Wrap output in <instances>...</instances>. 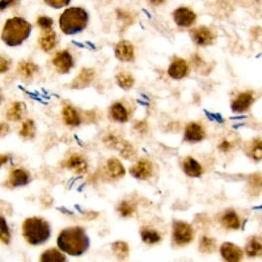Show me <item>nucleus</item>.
Masks as SVG:
<instances>
[{"label":"nucleus","mask_w":262,"mask_h":262,"mask_svg":"<svg viewBox=\"0 0 262 262\" xmlns=\"http://www.w3.org/2000/svg\"><path fill=\"white\" fill-rule=\"evenodd\" d=\"M244 251L233 243H223L220 245V256L226 262H241L244 259Z\"/></svg>","instance_id":"6"},{"label":"nucleus","mask_w":262,"mask_h":262,"mask_svg":"<svg viewBox=\"0 0 262 262\" xmlns=\"http://www.w3.org/2000/svg\"><path fill=\"white\" fill-rule=\"evenodd\" d=\"M248 190L252 196H260L262 192V176L252 175L248 180Z\"/></svg>","instance_id":"32"},{"label":"nucleus","mask_w":262,"mask_h":262,"mask_svg":"<svg viewBox=\"0 0 262 262\" xmlns=\"http://www.w3.org/2000/svg\"><path fill=\"white\" fill-rule=\"evenodd\" d=\"M25 105L22 102H13L11 108L7 112V120L9 121H20L25 113Z\"/></svg>","instance_id":"28"},{"label":"nucleus","mask_w":262,"mask_h":262,"mask_svg":"<svg viewBox=\"0 0 262 262\" xmlns=\"http://www.w3.org/2000/svg\"><path fill=\"white\" fill-rule=\"evenodd\" d=\"M173 20L181 28H189L196 22V12L192 11L188 7H180L173 12Z\"/></svg>","instance_id":"10"},{"label":"nucleus","mask_w":262,"mask_h":262,"mask_svg":"<svg viewBox=\"0 0 262 262\" xmlns=\"http://www.w3.org/2000/svg\"><path fill=\"white\" fill-rule=\"evenodd\" d=\"M32 25L22 17H12L5 21L1 32V40L5 45L15 48L20 46L25 40H28Z\"/></svg>","instance_id":"2"},{"label":"nucleus","mask_w":262,"mask_h":262,"mask_svg":"<svg viewBox=\"0 0 262 262\" xmlns=\"http://www.w3.org/2000/svg\"><path fill=\"white\" fill-rule=\"evenodd\" d=\"M134 129L135 131H138L139 134H146L147 130H148V125H147L146 121H138L134 125Z\"/></svg>","instance_id":"39"},{"label":"nucleus","mask_w":262,"mask_h":262,"mask_svg":"<svg viewBox=\"0 0 262 262\" xmlns=\"http://www.w3.org/2000/svg\"><path fill=\"white\" fill-rule=\"evenodd\" d=\"M110 116L117 122L125 124L129 121V110L122 102H114L113 105L110 106Z\"/></svg>","instance_id":"24"},{"label":"nucleus","mask_w":262,"mask_h":262,"mask_svg":"<svg viewBox=\"0 0 262 262\" xmlns=\"http://www.w3.org/2000/svg\"><path fill=\"white\" fill-rule=\"evenodd\" d=\"M255 102V95L252 92H241L233 98L231 109L233 113H245Z\"/></svg>","instance_id":"8"},{"label":"nucleus","mask_w":262,"mask_h":262,"mask_svg":"<svg viewBox=\"0 0 262 262\" xmlns=\"http://www.w3.org/2000/svg\"><path fill=\"white\" fill-rule=\"evenodd\" d=\"M140 237H142V240L148 245H153L157 244V243H160L161 241V235L157 232L156 229L152 228H144L140 231Z\"/></svg>","instance_id":"29"},{"label":"nucleus","mask_w":262,"mask_h":262,"mask_svg":"<svg viewBox=\"0 0 262 262\" xmlns=\"http://www.w3.org/2000/svg\"><path fill=\"white\" fill-rule=\"evenodd\" d=\"M53 65L58 72L67 73L73 66L72 55L68 50L58 51V53H55L54 58H53Z\"/></svg>","instance_id":"9"},{"label":"nucleus","mask_w":262,"mask_h":262,"mask_svg":"<svg viewBox=\"0 0 262 262\" xmlns=\"http://www.w3.org/2000/svg\"><path fill=\"white\" fill-rule=\"evenodd\" d=\"M40 262H68L67 261V257L63 252H61L57 248H51L45 251L42 255H41Z\"/></svg>","instance_id":"26"},{"label":"nucleus","mask_w":262,"mask_h":262,"mask_svg":"<svg viewBox=\"0 0 262 262\" xmlns=\"http://www.w3.org/2000/svg\"><path fill=\"white\" fill-rule=\"evenodd\" d=\"M38 44L44 51H50L58 44V37L53 29L42 30L40 38H38Z\"/></svg>","instance_id":"17"},{"label":"nucleus","mask_w":262,"mask_h":262,"mask_svg":"<svg viewBox=\"0 0 262 262\" xmlns=\"http://www.w3.org/2000/svg\"><path fill=\"white\" fill-rule=\"evenodd\" d=\"M106 173L109 175L110 179L118 180L121 177H124L126 171H125V167L118 159L112 157V159L106 161Z\"/></svg>","instance_id":"19"},{"label":"nucleus","mask_w":262,"mask_h":262,"mask_svg":"<svg viewBox=\"0 0 262 262\" xmlns=\"http://www.w3.org/2000/svg\"><path fill=\"white\" fill-rule=\"evenodd\" d=\"M0 102H1V93H0Z\"/></svg>","instance_id":"46"},{"label":"nucleus","mask_w":262,"mask_h":262,"mask_svg":"<svg viewBox=\"0 0 262 262\" xmlns=\"http://www.w3.org/2000/svg\"><path fill=\"white\" fill-rule=\"evenodd\" d=\"M112 251H113V255L120 261L128 260L129 255H130V248H129V244L126 241H114L112 244Z\"/></svg>","instance_id":"27"},{"label":"nucleus","mask_w":262,"mask_h":262,"mask_svg":"<svg viewBox=\"0 0 262 262\" xmlns=\"http://www.w3.org/2000/svg\"><path fill=\"white\" fill-rule=\"evenodd\" d=\"M222 226L229 229H239L241 227V219L235 210H227L220 218Z\"/></svg>","instance_id":"20"},{"label":"nucleus","mask_w":262,"mask_h":262,"mask_svg":"<svg viewBox=\"0 0 262 262\" xmlns=\"http://www.w3.org/2000/svg\"><path fill=\"white\" fill-rule=\"evenodd\" d=\"M45 4H46V5H50V7H53V8H61V7H65V5H68L69 0H59V1L46 0Z\"/></svg>","instance_id":"41"},{"label":"nucleus","mask_w":262,"mask_h":262,"mask_svg":"<svg viewBox=\"0 0 262 262\" xmlns=\"http://www.w3.org/2000/svg\"><path fill=\"white\" fill-rule=\"evenodd\" d=\"M182 167H184V172L190 177H199L203 173L202 165L193 157H186L185 160L182 161Z\"/></svg>","instance_id":"21"},{"label":"nucleus","mask_w":262,"mask_h":262,"mask_svg":"<svg viewBox=\"0 0 262 262\" xmlns=\"http://www.w3.org/2000/svg\"><path fill=\"white\" fill-rule=\"evenodd\" d=\"M37 25L40 26L42 30H49L53 26V20L48 17V16H40L38 20H37Z\"/></svg>","instance_id":"38"},{"label":"nucleus","mask_w":262,"mask_h":262,"mask_svg":"<svg viewBox=\"0 0 262 262\" xmlns=\"http://www.w3.org/2000/svg\"><path fill=\"white\" fill-rule=\"evenodd\" d=\"M0 240L3 241L4 244H9V240H11V232L3 216H0Z\"/></svg>","instance_id":"37"},{"label":"nucleus","mask_w":262,"mask_h":262,"mask_svg":"<svg viewBox=\"0 0 262 262\" xmlns=\"http://www.w3.org/2000/svg\"><path fill=\"white\" fill-rule=\"evenodd\" d=\"M189 71V63L186 61H184V59H175L169 66V68H168V75L172 79H175V80H181L185 76H188Z\"/></svg>","instance_id":"14"},{"label":"nucleus","mask_w":262,"mask_h":262,"mask_svg":"<svg viewBox=\"0 0 262 262\" xmlns=\"http://www.w3.org/2000/svg\"><path fill=\"white\" fill-rule=\"evenodd\" d=\"M219 148L222 149V151H224V152H227L229 148H231V143L228 142V140H223L222 143H220V146H219Z\"/></svg>","instance_id":"42"},{"label":"nucleus","mask_w":262,"mask_h":262,"mask_svg":"<svg viewBox=\"0 0 262 262\" xmlns=\"http://www.w3.org/2000/svg\"><path fill=\"white\" fill-rule=\"evenodd\" d=\"M8 130V126L5 124H0V135L5 134Z\"/></svg>","instance_id":"45"},{"label":"nucleus","mask_w":262,"mask_h":262,"mask_svg":"<svg viewBox=\"0 0 262 262\" xmlns=\"http://www.w3.org/2000/svg\"><path fill=\"white\" fill-rule=\"evenodd\" d=\"M63 165H65L67 169H71V171L75 172L76 175H84V173H87L88 169L87 160H85L81 155H71V156L65 161Z\"/></svg>","instance_id":"16"},{"label":"nucleus","mask_w":262,"mask_h":262,"mask_svg":"<svg viewBox=\"0 0 262 262\" xmlns=\"http://www.w3.org/2000/svg\"><path fill=\"white\" fill-rule=\"evenodd\" d=\"M153 165L148 159H139L136 163L130 168V173L135 179L147 180L152 176Z\"/></svg>","instance_id":"11"},{"label":"nucleus","mask_w":262,"mask_h":262,"mask_svg":"<svg viewBox=\"0 0 262 262\" xmlns=\"http://www.w3.org/2000/svg\"><path fill=\"white\" fill-rule=\"evenodd\" d=\"M244 253L249 259L262 257V236H252L245 245Z\"/></svg>","instance_id":"18"},{"label":"nucleus","mask_w":262,"mask_h":262,"mask_svg":"<svg viewBox=\"0 0 262 262\" xmlns=\"http://www.w3.org/2000/svg\"><path fill=\"white\" fill-rule=\"evenodd\" d=\"M11 67V61L5 57H0V73L7 72Z\"/></svg>","instance_id":"40"},{"label":"nucleus","mask_w":262,"mask_h":262,"mask_svg":"<svg viewBox=\"0 0 262 262\" xmlns=\"http://www.w3.org/2000/svg\"><path fill=\"white\" fill-rule=\"evenodd\" d=\"M114 54L121 62H131L135 57L134 45L131 44L130 41H120L114 48Z\"/></svg>","instance_id":"13"},{"label":"nucleus","mask_w":262,"mask_h":262,"mask_svg":"<svg viewBox=\"0 0 262 262\" xmlns=\"http://www.w3.org/2000/svg\"><path fill=\"white\" fill-rule=\"evenodd\" d=\"M172 239L173 243L179 247L182 245L190 244L194 239V229L190 226L189 223L186 222H175L173 224V232H172Z\"/></svg>","instance_id":"5"},{"label":"nucleus","mask_w":262,"mask_h":262,"mask_svg":"<svg viewBox=\"0 0 262 262\" xmlns=\"http://www.w3.org/2000/svg\"><path fill=\"white\" fill-rule=\"evenodd\" d=\"M17 71L22 77L28 79V77H32L33 75L38 71V66L34 65L33 62H26V61H22V62L18 63Z\"/></svg>","instance_id":"31"},{"label":"nucleus","mask_w":262,"mask_h":262,"mask_svg":"<svg viewBox=\"0 0 262 262\" xmlns=\"http://www.w3.org/2000/svg\"><path fill=\"white\" fill-rule=\"evenodd\" d=\"M9 160V155H0V165L8 163Z\"/></svg>","instance_id":"44"},{"label":"nucleus","mask_w":262,"mask_h":262,"mask_svg":"<svg viewBox=\"0 0 262 262\" xmlns=\"http://www.w3.org/2000/svg\"><path fill=\"white\" fill-rule=\"evenodd\" d=\"M249 159H252L253 161H261L262 160V139L256 138L253 140L249 142V144L247 146L245 149Z\"/></svg>","instance_id":"23"},{"label":"nucleus","mask_w":262,"mask_h":262,"mask_svg":"<svg viewBox=\"0 0 262 262\" xmlns=\"http://www.w3.org/2000/svg\"><path fill=\"white\" fill-rule=\"evenodd\" d=\"M215 249H216V241L212 239V237L203 236L199 241V251L204 255H210V253H214Z\"/></svg>","instance_id":"34"},{"label":"nucleus","mask_w":262,"mask_h":262,"mask_svg":"<svg viewBox=\"0 0 262 262\" xmlns=\"http://www.w3.org/2000/svg\"><path fill=\"white\" fill-rule=\"evenodd\" d=\"M206 136V131L200 126L199 124L196 122H190L185 128V134H184V139L189 143H198L200 140H203Z\"/></svg>","instance_id":"15"},{"label":"nucleus","mask_w":262,"mask_h":262,"mask_svg":"<svg viewBox=\"0 0 262 262\" xmlns=\"http://www.w3.org/2000/svg\"><path fill=\"white\" fill-rule=\"evenodd\" d=\"M116 81H117V84L122 88V89H125V91H129L130 88L134 87V84H135L134 76H132L131 73L125 72V71L124 72L117 73Z\"/></svg>","instance_id":"30"},{"label":"nucleus","mask_w":262,"mask_h":262,"mask_svg":"<svg viewBox=\"0 0 262 262\" xmlns=\"http://www.w3.org/2000/svg\"><path fill=\"white\" fill-rule=\"evenodd\" d=\"M30 180L29 173L24 169H15V171L11 172L9 175V179H8V184L12 186V188H17V186H24L26 185Z\"/></svg>","instance_id":"22"},{"label":"nucleus","mask_w":262,"mask_h":262,"mask_svg":"<svg viewBox=\"0 0 262 262\" xmlns=\"http://www.w3.org/2000/svg\"><path fill=\"white\" fill-rule=\"evenodd\" d=\"M190 36L198 46H210L215 41L214 32L207 26H198L190 32Z\"/></svg>","instance_id":"7"},{"label":"nucleus","mask_w":262,"mask_h":262,"mask_svg":"<svg viewBox=\"0 0 262 262\" xmlns=\"http://www.w3.org/2000/svg\"><path fill=\"white\" fill-rule=\"evenodd\" d=\"M120 151L121 155L124 157H126V159H132V157L136 155V149L134 148V146H132L131 143L126 142V140L120 143Z\"/></svg>","instance_id":"36"},{"label":"nucleus","mask_w":262,"mask_h":262,"mask_svg":"<svg viewBox=\"0 0 262 262\" xmlns=\"http://www.w3.org/2000/svg\"><path fill=\"white\" fill-rule=\"evenodd\" d=\"M96 72L93 68H83L80 72L77 73L76 77L73 79V81L71 83V88L72 89H84V88L89 87L92 84V81L95 80Z\"/></svg>","instance_id":"12"},{"label":"nucleus","mask_w":262,"mask_h":262,"mask_svg":"<svg viewBox=\"0 0 262 262\" xmlns=\"http://www.w3.org/2000/svg\"><path fill=\"white\" fill-rule=\"evenodd\" d=\"M89 244L91 241H89L87 232L80 227H69V228L63 229L57 239L59 251L72 257H79L84 255L88 251Z\"/></svg>","instance_id":"1"},{"label":"nucleus","mask_w":262,"mask_h":262,"mask_svg":"<svg viewBox=\"0 0 262 262\" xmlns=\"http://www.w3.org/2000/svg\"><path fill=\"white\" fill-rule=\"evenodd\" d=\"M118 212L121 216L128 218V216H132V214L135 212V204L129 202V200H124L118 204Z\"/></svg>","instance_id":"35"},{"label":"nucleus","mask_w":262,"mask_h":262,"mask_svg":"<svg viewBox=\"0 0 262 262\" xmlns=\"http://www.w3.org/2000/svg\"><path fill=\"white\" fill-rule=\"evenodd\" d=\"M89 15L80 7L67 8L59 18V26L65 34H76L87 28Z\"/></svg>","instance_id":"3"},{"label":"nucleus","mask_w":262,"mask_h":262,"mask_svg":"<svg viewBox=\"0 0 262 262\" xmlns=\"http://www.w3.org/2000/svg\"><path fill=\"white\" fill-rule=\"evenodd\" d=\"M34 134H36V125H34L33 120L24 121L21 129H20V135L24 139H32L34 138Z\"/></svg>","instance_id":"33"},{"label":"nucleus","mask_w":262,"mask_h":262,"mask_svg":"<svg viewBox=\"0 0 262 262\" xmlns=\"http://www.w3.org/2000/svg\"><path fill=\"white\" fill-rule=\"evenodd\" d=\"M12 4H16V1H0V11L5 9L7 7L12 5Z\"/></svg>","instance_id":"43"},{"label":"nucleus","mask_w":262,"mask_h":262,"mask_svg":"<svg viewBox=\"0 0 262 262\" xmlns=\"http://www.w3.org/2000/svg\"><path fill=\"white\" fill-rule=\"evenodd\" d=\"M62 117L66 125L68 126H79L80 125V116L77 113V110L71 105H66L62 109Z\"/></svg>","instance_id":"25"},{"label":"nucleus","mask_w":262,"mask_h":262,"mask_svg":"<svg viewBox=\"0 0 262 262\" xmlns=\"http://www.w3.org/2000/svg\"><path fill=\"white\" fill-rule=\"evenodd\" d=\"M49 223L41 218H28L22 223V235L30 245H41L50 239Z\"/></svg>","instance_id":"4"}]
</instances>
